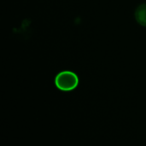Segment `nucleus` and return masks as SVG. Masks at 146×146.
<instances>
[{"instance_id":"nucleus-1","label":"nucleus","mask_w":146,"mask_h":146,"mask_svg":"<svg viewBox=\"0 0 146 146\" xmlns=\"http://www.w3.org/2000/svg\"><path fill=\"white\" fill-rule=\"evenodd\" d=\"M78 84L79 77L71 71H60L55 77V85L61 91H72L77 88Z\"/></svg>"},{"instance_id":"nucleus-2","label":"nucleus","mask_w":146,"mask_h":146,"mask_svg":"<svg viewBox=\"0 0 146 146\" xmlns=\"http://www.w3.org/2000/svg\"><path fill=\"white\" fill-rule=\"evenodd\" d=\"M136 22L143 27H146V3L139 4L134 12Z\"/></svg>"}]
</instances>
